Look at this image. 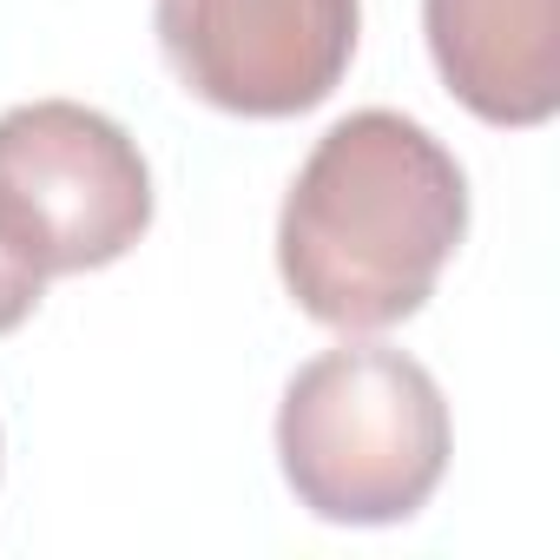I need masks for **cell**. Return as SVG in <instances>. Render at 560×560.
<instances>
[{
	"label": "cell",
	"mask_w": 560,
	"mask_h": 560,
	"mask_svg": "<svg viewBox=\"0 0 560 560\" xmlns=\"http://www.w3.org/2000/svg\"><path fill=\"white\" fill-rule=\"evenodd\" d=\"M40 298H47V277H40L34 264H21L8 244H0V337L21 330V324L40 311Z\"/></svg>",
	"instance_id": "obj_6"
},
{
	"label": "cell",
	"mask_w": 560,
	"mask_h": 560,
	"mask_svg": "<svg viewBox=\"0 0 560 560\" xmlns=\"http://www.w3.org/2000/svg\"><path fill=\"white\" fill-rule=\"evenodd\" d=\"M442 86L488 126L560 113V0H422Z\"/></svg>",
	"instance_id": "obj_5"
},
{
	"label": "cell",
	"mask_w": 560,
	"mask_h": 560,
	"mask_svg": "<svg viewBox=\"0 0 560 560\" xmlns=\"http://www.w3.org/2000/svg\"><path fill=\"white\" fill-rule=\"evenodd\" d=\"M152 27L191 100L237 119H298L343 86L363 0H159Z\"/></svg>",
	"instance_id": "obj_4"
},
{
	"label": "cell",
	"mask_w": 560,
	"mask_h": 560,
	"mask_svg": "<svg viewBox=\"0 0 560 560\" xmlns=\"http://www.w3.org/2000/svg\"><path fill=\"white\" fill-rule=\"evenodd\" d=\"M152 224V172L132 132L80 100L0 113V244L40 277L119 264Z\"/></svg>",
	"instance_id": "obj_3"
},
{
	"label": "cell",
	"mask_w": 560,
	"mask_h": 560,
	"mask_svg": "<svg viewBox=\"0 0 560 560\" xmlns=\"http://www.w3.org/2000/svg\"><path fill=\"white\" fill-rule=\"evenodd\" d=\"M468 231V178L455 152L389 113L337 119L277 211V270L304 317L330 330L409 324Z\"/></svg>",
	"instance_id": "obj_1"
},
{
	"label": "cell",
	"mask_w": 560,
	"mask_h": 560,
	"mask_svg": "<svg viewBox=\"0 0 560 560\" xmlns=\"http://www.w3.org/2000/svg\"><path fill=\"white\" fill-rule=\"evenodd\" d=\"M291 494L337 527H389L429 508L448 475V402L435 376L383 343L311 357L277 409Z\"/></svg>",
	"instance_id": "obj_2"
}]
</instances>
